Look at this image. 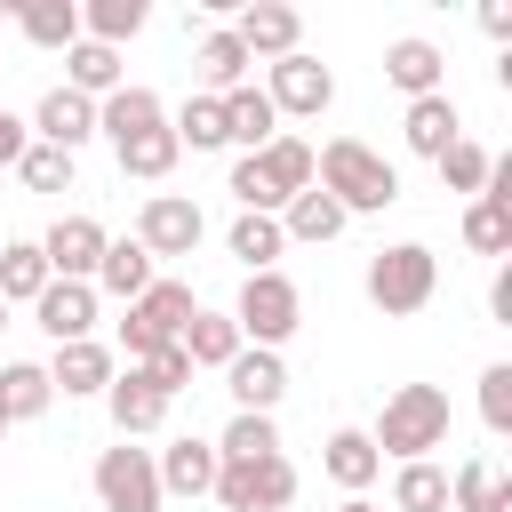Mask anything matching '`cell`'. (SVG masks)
<instances>
[{
  "label": "cell",
  "mask_w": 512,
  "mask_h": 512,
  "mask_svg": "<svg viewBox=\"0 0 512 512\" xmlns=\"http://www.w3.org/2000/svg\"><path fill=\"white\" fill-rule=\"evenodd\" d=\"M312 184H320L344 216H376V208L400 200V168H392L384 152H368L360 136H328V144L312 152Z\"/></svg>",
  "instance_id": "6da1fadb"
},
{
  "label": "cell",
  "mask_w": 512,
  "mask_h": 512,
  "mask_svg": "<svg viewBox=\"0 0 512 512\" xmlns=\"http://www.w3.org/2000/svg\"><path fill=\"white\" fill-rule=\"evenodd\" d=\"M224 192H232V200H240L248 216H280V208H288L296 192H312V144L280 128V136H272L264 152H240V160H232Z\"/></svg>",
  "instance_id": "7a4b0ae2"
},
{
  "label": "cell",
  "mask_w": 512,
  "mask_h": 512,
  "mask_svg": "<svg viewBox=\"0 0 512 512\" xmlns=\"http://www.w3.org/2000/svg\"><path fill=\"white\" fill-rule=\"evenodd\" d=\"M368 440H376V456H400V464L448 448V392H440V384H400V392L384 400V416H376Z\"/></svg>",
  "instance_id": "3957f363"
},
{
  "label": "cell",
  "mask_w": 512,
  "mask_h": 512,
  "mask_svg": "<svg viewBox=\"0 0 512 512\" xmlns=\"http://www.w3.org/2000/svg\"><path fill=\"white\" fill-rule=\"evenodd\" d=\"M432 288H440V256H432L424 240H392V248H376V256H368V304H376L384 320L424 312V304H432Z\"/></svg>",
  "instance_id": "277c9868"
},
{
  "label": "cell",
  "mask_w": 512,
  "mask_h": 512,
  "mask_svg": "<svg viewBox=\"0 0 512 512\" xmlns=\"http://www.w3.org/2000/svg\"><path fill=\"white\" fill-rule=\"evenodd\" d=\"M296 320H304V296H296V280H288V272H248V288H240V304H232V328H240V344H264V352H280V344L296 336Z\"/></svg>",
  "instance_id": "5b68a950"
},
{
  "label": "cell",
  "mask_w": 512,
  "mask_h": 512,
  "mask_svg": "<svg viewBox=\"0 0 512 512\" xmlns=\"http://www.w3.org/2000/svg\"><path fill=\"white\" fill-rule=\"evenodd\" d=\"M200 304H192V288L184 280H152L136 304H128V320H120V352L128 360H152V352H168L176 336H184V320H192Z\"/></svg>",
  "instance_id": "8992f818"
},
{
  "label": "cell",
  "mask_w": 512,
  "mask_h": 512,
  "mask_svg": "<svg viewBox=\"0 0 512 512\" xmlns=\"http://www.w3.org/2000/svg\"><path fill=\"white\" fill-rule=\"evenodd\" d=\"M224 512H288L296 504V464L288 448L280 456H248V464H224L216 456V488H208Z\"/></svg>",
  "instance_id": "52a82bcc"
},
{
  "label": "cell",
  "mask_w": 512,
  "mask_h": 512,
  "mask_svg": "<svg viewBox=\"0 0 512 512\" xmlns=\"http://www.w3.org/2000/svg\"><path fill=\"white\" fill-rule=\"evenodd\" d=\"M96 504H104V512H160L168 496H160L152 448H136V440L104 448V456H96Z\"/></svg>",
  "instance_id": "ba28073f"
},
{
  "label": "cell",
  "mask_w": 512,
  "mask_h": 512,
  "mask_svg": "<svg viewBox=\"0 0 512 512\" xmlns=\"http://www.w3.org/2000/svg\"><path fill=\"white\" fill-rule=\"evenodd\" d=\"M264 96H272V112H280V120H288V112H296V120H320V112L336 104V72H328L320 56H304V48H296V56H280V64H272Z\"/></svg>",
  "instance_id": "9c48e42d"
},
{
  "label": "cell",
  "mask_w": 512,
  "mask_h": 512,
  "mask_svg": "<svg viewBox=\"0 0 512 512\" xmlns=\"http://www.w3.org/2000/svg\"><path fill=\"white\" fill-rule=\"evenodd\" d=\"M200 232H208V216H200V200H184V192H152L144 216H136V248H144V256H192Z\"/></svg>",
  "instance_id": "30bf717a"
},
{
  "label": "cell",
  "mask_w": 512,
  "mask_h": 512,
  "mask_svg": "<svg viewBox=\"0 0 512 512\" xmlns=\"http://www.w3.org/2000/svg\"><path fill=\"white\" fill-rule=\"evenodd\" d=\"M224 392H232V408H240V416H272V408L288 400V360H280V352H264V344H240V352H232V368H224Z\"/></svg>",
  "instance_id": "8fae6325"
},
{
  "label": "cell",
  "mask_w": 512,
  "mask_h": 512,
  "mask_svg": "<svg viewBox=\"0 0 512 512\" xmlns=\"http://www.w3.org/2000/svg\"><path fill=\"white\" fill-rule=\"evenodd\" d=\"M232 40H240L256 64H280V56H296L304 16H296L288 0H248V8H232Z\"/></svg>",
  "instance_id": "7c38bea8"
},
{
  "label": "cell",
  "mask_w": 512,
  "mask_h": 512,
  "mask_svg": "<svg viewBox=\"0 0 512 512\" xmlns=\"http://www.w3.org/2000/svg\"><path fill=\"white\" fill-rule=\"evenodd\" d=\"M104 224L96 216H56L48 224V240H40V256H48V280H96V264H104Z\"/></svg>",
  "instance_id": "4fadbf2b"
},
{
  "label": "cell",
  "mask_w": 512,
  "mask_h": 512,
  "mask_svg": "<svg viewBox=\"0 0 512 512\" xmlns=\"http://www.w3.org/2000/svg\"><path fill=\"white\" fill-rule=\"evenodd\" d=\"M32 320L48 328V344H80V336L96 328V288H88V280H48V288L32 296Z\"/></svg>",
  "instance_id": "5bb4252c"
},
{
  "label": "cell",
  "mask_w": 512,
  "mask_h": 512,
  "mask_svg": "<svg viewBox=\"0 0 512 512\" xmlns=\"http://www.w3.org/2000/svg\"><path fill=\"white\" fill-rule=\"evenodd\" d=\"M112 376H120V360H112V344H96V336L56 344V360H48V384H56L64 400H96Z\"/></svg>",
  "instance_id": "9a60e30c"
},
{
  "label": "cell",
  "mask_w": 512,
  "mask_h": 512,
  "mask_svg": "<svg viewBox=\"0 0 512 512\" xmlns=\"http://www.w3.org/2000/svg\"><path fill=\"white\" fill-rule=\"evenodd\" d=\"M384 80L416 104V96H440V80H448V56L424 40V32H400L392 48H384Z\"/></svg>",
  "instance_id": "2e32d148"
},
{
  "label": "cell",
  "mask_w": 512,
  "mask_h": 512,
  "mask_svg": "<svg viewBox=\"0 0 512 512\" xmlns=\"http://www.w3.org/2000/svg\"><path fill=\"white\" fill-rule=\"evenodd\" d=\"M24 128H32V144L80 152V144L96 136V104H88V96H72V88H48V96H40V112H32Z\"/></svg>",
  "instance_id": "e0dca14e"
},
{
  "label": "cell",
  "mask_w": 512,
  "mask_h": 512,
  "mask_svg": "<svg viewBox=\"0 0 512 512\" xmlns=\"http://www.w3.org/2000/svg\"><path fill=\"white\" fill-rule=\"evenodd\" d=\"M104 408H112V432H120V440H144V432L168 424V400H160L136 368H120V376L104 384Z\"/></svg>",
  "instance_id": "ac0fdd59"
},
{
  "label": "cell",
  "mask_w": 512,
  "mask_h": 512,
  "mask_svg": "<svg viewBox=\"0 0 512 512\" xmlns=\"http://www.w3.org/2000/svg\"><path fill=\"white\" fill-rule=\"evenodd\" d=\"M152 472H160V496H208L216 488V440H168L160 456H152Z\"/></svg>",
  "instance_id": "d6986e66"
},
{
  "label": "cell",
  "mask_w": 512,
  "mask_h": 512,
  "mask_svg": "<svg viewBox=\"0 0 512 512\" xmlns=\"http://www.w3.org/2000/svg\"><path fill=\"white\" fill-rule=\"evenodd\" d=\"M400 136H408V152L440 160V152L464 136V112H456V96H448V88H440V96H416V104L400 112Z\"/></svg>",
  "instance_id": "ffe728a7"
},
{
  "label": "cell",
  "mask_w": 512,
  "mask_h": 512,
  "mask_svg": "<svg viewBox=\"0 0 512 512\" xmlns=\"http://www.w3.org/2000/svg\"><path fill=\"white\" fill-rule=\"evenodd\" d=\"M320 472H328L344 496H360V488L384 472V456H376V440H368L360 424H336V432H328V448H320Z\"/></svg>",
  "instance_id": "44dd1931"
},
{
  "label": "cell",
  "mask_w": 512,
  "mask_h": 512,
  "mask_svg": "<svg viewBox=\"0 0 512 512\" xmlns=\"http://www.w3.org/2000/svg\"><path fill=\"white\" fill-rule=\"evenodd\" d=\"M280 136V112H272V96L256 88V80H240L232 96H224V144H240V152H264Z\"/></svg>",
  "instance_id": "7402d4cb"
},
{
  "label": "cell",
  "mask_w": 512,
  "mask_h": 512,
  "mask_svg": "<svg viewBox=\"0 0 512 512\" xmlns=\"http://www.w3.org/2000/svg\"><path fill=\"white\" fill-rule=\"evenodd\" d=\"M112 160H120V176H136V184H160V176L184 160V144H176V128L160 120V128H136V136H120V144H112Z\"/></svg>",
  "instance_id": "603a6c76"
},
{
  "label": "cell",
  "mask_w": 512,
  "mask_h": 512,
  "mask_svg": "<svg viewBox=\"0 0 512 512\" xmlns=\"http://www.w3.org/2000/svg\"><path fill=\"white\" fill-rule=\"evenodd\" d=\"M152 280H160V272H152V256L136 248V232H128V240H104V264H96V280H88V288H96V296H120V304H136Z\"/></svg>",
  "instance_id": "cb8c5ba5"
},
{
  "label": "cell",
  "mask_w": 512,
  "mask_h": 512,
  "mask_svg": "<svg viewBox=\"0 0 512 512\" xmlns=\"http://www.w3.org/2000/svg\"><path fill=\"white\" fill-rule=\"evenodd\" d=\"M64 88H72V96H88V104H104L112 88H128V80H120V48L72 40V48H64Z\"/></svg>",
  "instance_id": "d4e9b609"
},
{
  "label": "cell",
  "mask_w": 512,
  "mask_h": 512,
  "mask_svg": "<svg viewBox=\"0 0 512 512\" xmlns=\"http://www.w3.org/2000/svg\"><path fill=\"white\" fill-rule=\"evenodd\" d=\"M448 512H512V480L488 456H472V464L448 472Z\"/></svg>",
  "instance_id": "484cf974"
},
{
  "label": "cell",
  "mask_w": 512,
  "mask_h": 512,
  "mask_svg": "<svg viewBox=\"0 0 512 512\" xmlns=\"http://www.w3.org/2000/svg\"><path fill=\"white\" fill-rule=\"evenodd\" d=\"M192 64H200V80H208L200 96H232V88L248 80V64H256V56H248V48L232 40V24H216V32H208V40L192 48Z\"/></svg>",
  "instance_id": "4316f807"
},
{
  "label": "cell",
  "mask_w": 512,
  "mask_h": 512,
  "mask_svg": "<svg viewBox=\"0 0 512 512\" xmlns=\"http://www.w3.org/2000/svg\"><path fill=\"white\" fill-rule=\"evenodd\" d=\"M16 32L32 48H72L80 40V0H16Z\"/></svg>",
  "instance_id": "83f0119b"
},
{
  "label": "cell",
  "mask_w": 512,
  "mask_h": 512,
  "mask_svg": "<svg viewBox=\"0 0 512 512\" xmlns=\"http://www.w3.org/2000/svg\"><path fill=\"white\" fill-rule=\"evenodd\" d=\"M160 120H168V104H160L152 88H112V96L96 104V136H112V144L136 136V128H160Z\"/></svg>",
  "instance_id": "f1b7e54d"
},
{
  "label": "cell",
  "mask_w": 512,
  "mask_h": 512,
  "mask_svg": "<svg viewBox=\"0 0 512 512\" xmlns=\"http://www.w3.org/2000/svg\"><path fill=\"white\" fill-rule=\"evenodd\" d=\"M344 224H352V216H344L320 184H312V192H296V200L280 208V240H312V248H320V240H336Z\"/></svg>",
  "instance_id": "f546056e"
},
{
  "label": "cell",
  "mask_w": 512,
  "mask_h": 512,
  "mask_svg": "<svg viewBox=\"0 0 512 512\" xmlns=\"http://www.w3.org/2000/svg\"><path fill=\"white\" fill-rule=\"evenodd\" d=\"M176 344H184V360H192V368H232V352H240V328H232V312H192Z\"/></svg>",
  "instance_id": "4dcf8cb0"
},
{
  "label": "cell",
  "mask_w": 512,
  "mask_h": 512,
  "mask_svg": "<svg viewBox=\"0 0 512 512\" xmlns=\"http://www.w3.org/2000/svg\"><path fill=\"white\" fill-rule=\"evenodd\" d=\"M48 400H56V384H48L40 360H8V368H0V408H8V424L48 416Z\"/></svg>",
  "instance_id": "1f68e13d"
},
{
  "label": "cell",
  "mask_w": 512,
  "mask_h": 512,
  "mask_svg": "<svg viewBox=\"0 0 512 512\" xmlns=\"http://www.w3.org/2000/svg\"><path fill=\"white\" fill-rule=\"evenodd\" d=\"M224 248H232L248 272H280V248H288V240H280V216H248V208H240L232 232H224Z\"/></svg>",
  "instance_id": "d6a6232c"
},
{
  "label": "cell",
  "mask_w": 512,
  "mask_h": 512,
  "mask_svg": "<svg viewBox=\"0 0 512 512\" xmlns=\"http://www.w3.org/2000/svg\"><path fill=\"white\" fill-rule=\"evenodd\" d=\"M144 32V0H80V40L96 48H120Z\"/></svg>",
  "instance_id": "836d02e7"
},
{
  "label": "cell",
  "mask_w": 512,
  "mask_h": 512,
  "mask_svg": "<svg viewBox=\"0 0 512 512\" xmlns=\"http://www.w3.org/2000/svg\"><path fill=\"white\" fill-rule=\"evenodd\" d=\"M48 288V256H40V240H8L0 248V304H32Z\"/></svg>",
  "instance_id": "e575fe53"
},
{
  "label": "cell",
  "mask_w": 512,
  "mask_h": 512,
  "mask_svg": "<svg viewBox=\"0 0 512 512\" xmlns=\"http://www.w3.org/2000/svg\"><path fill=\"white\" fill-rule=\"evenodd\" d=\"M392 512H448V472H440L432 456L400 464V472H392Z\"/></svg>",
  "instance_id": "d590c367"
},
{
  "label": "cell",
  "mask_w": 512,
  "mask_h": 512,
  "mask_svg": "<svg viewBox=\"0 0 512 512\" xmlns=\"http://www.w3.org/2000/svg\"><path fill=\"white\" fill-rule=\"evenodd\" d=\"M464 248H472V256H512V200H488V192H480V200L464 208Z\"/></svg>",
  "instance_id": "8d00e7d4"
},
{
  "label": "cell",
  "mask_w": 512,
  "mask_h": 512,
  "mask_svg": "<svg viewBox=\"0 0 512 512\" xmlns=\"http://www.w3.org/2000/svg\"><path fill=\"white\" fill-rule=\"evenodd\" d=\"M432 168H440V184H448V192H472V200H480V192H488V168H496V152H480L472 136H456V144H448Z\"/></svg>",
  "instance_id": "74e56055"
},
{
  "label": "cell",
  "mask_w": 512,
  "mask_h": 512,
  "mask_svg": "<svg viewBox=\"0 0 512 512\" xmlns=\"http://www.w3.org/2000/svg\"><path fill=\"white\" fill-rule=\"evenodd\" d=\"M216 456H224V464H248V456H280V424H272V416H240V408H232V424H224Z\"/></svg>",
  "instance_id": "f35d334b"
},
{
  "label": "cell",
  "mask_w": 512,
  "mask_h": 512,
  "mask_svg": "<svg viewBox=\"0 0 512 512\" xmlns=\"http://www.w3.org/2000/svg\"><path fill=\"white\" fill-rule=\"evenodd\" d=\"M168 128H176V144L216 152V144H224V96H184V112H176Z\"/></svg>",
  "instance_id": "ab89813d"
},
{
  "label": "cell",
  "mask_w": 512,
  "mask_h": 512,
  "mask_svg": "<svg viewBox=\"0 0 512 512\" xmlns=\"http://www.w3.org/2000/svg\"><path fill=\"white\" fill-rule=\"evenodd\" d=\"M16 176H24L32 192H72V152H56V144H24Z\"/></svg>",
  "instance_id": "60d3db41"
},
{
  "label": "cell",
  "mask_w": 512,
  "mask_h": 512,
  "mask_svg": "<svg viewBox=\"0 0 512 512\" xmlns=\"http://www.w3.org/2000/svg\"><path fill=\"white\" fill-rule=\"evenodd\" d=\"M480 424L504 440L512 432V360H488L480 368Z\"/></svg>",
  "instance_id": "b9f144b4"
},
{
  "label": "cell",
  "mask_w": 512,
  "mask_h": 512,
  "mask_svg": "<svg viewBox=\"0 0 512 512\" xmlns=\"http://www.w3.org/2000/svg\"><path fill=\"white\" fill-rule=\"evenodd\" d=\"M128 368H136V376H144L160 400H176V392L192 384V360H184V344H168V352H152V360H128Z\"/></svg>",
  "instance_id": "7bdbcfd3"
},
{
  "label": "cell",
  "mask_w": 512,
  "mask_h": 512,
  "mask_svg": "<svg viewBox=\"0 0 512 512\" xmlns=\"http://www.w3.org/2000/svg\"><path fill=\"white\" fill-rule=\"evenodd\" d=\"M24 144H32V128H24V120L0 104V168H16V160H24Z\"/></svg>",
  "instance_id": "ee69618b"
},
{
  "label": "cell",
  "mask_w": 512,
  "mask_h": 512,
  "mask_svg": "<svg viewBox=\"0 0 512 512\" xmlns=\"http://www.w3.org/2000/svg\"><path fill=\"white\" fill-rule=\"evenodd\" d=\"M480 32L488 40H512V0H480Z\"/></svg>",
  "instance_id": "f6af8a7d"
},
{
  "label": "cell",
  "mask_w": 512,
  "mask_h": 512,
  "mask_svg": "<svg viewBox=\"0 0 512 512\" xmlns=\"http://www.w3.org/2000/svg\"><path fill=\"white\" fill-rule=\"evenodd\" d=\"M488 312L512 328V264H496V280H488Z\"/></svg>",
  "instance_id": "bcb514c9"
},
{
  "label": "cell",
  "mask_w": 512,
  "mask_h": 512,
  "mask_svg": "<svg viewBox=\"0 0 512 512\" xmlns=\"http://www.w3.org/2000/svg\"><path fill=\"white\" fill-rule=\"evenodd\" d=\"M336 512H376V504H368V496H344V504H336Z\"/></svg>",
  "instance_id": "7dc6e473"
},
{
  "label": "cell",
  "mask_w": 512,
  "mask_h": 512,
  "mask_svg": "<svg viewBox=\"0 0 512 512\" xmlns=\"http://www.w3.org/2000/svg\"><path fill=\"white\" fill-rule=\"evenodd\" d=\"M0 440H8V408H0Z\"/></svg>",
  "instance_id": "c3c4849f"
},
{
  "label": "cell",
  "mask_w": 512,
  "mask_h": 512,
  "mask_svg": "<svg viewBox=\"0 0 512 512\" xmlns=\"http://www.w3.org/2000/svg\"><path fill=\"white\" fill-rule=\"evenodd\" d=\"M0 328H8V304H0Z\"/></svg>",
  "instance_id": "681fc988"
}]
</instances>
